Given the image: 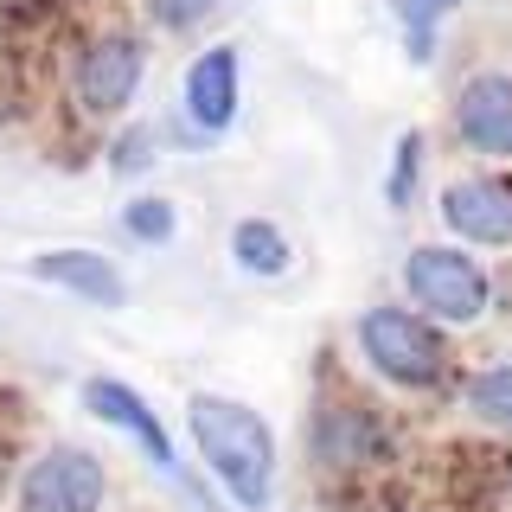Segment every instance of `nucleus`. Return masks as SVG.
Segmentation results:
<instances>
[{
    "mask_svg": "<svg viewBox=\"0 0 512 512\" xmlns=\"http://www.w3.org/2000/svg\"><path fill=\"white\" fill-rule=\"evenodd\" d=\"M26 269H32L39 282H52V288H71V295H84L90 308H122V301H128L122 269L109 263L103 250H39Z\"/></svg>",
    "mask_w": 512,
    "mask_h": 512,
    "instance_id": "obj_9",
    "label": "nucleus"
},
{
    "mask_svg": "<svg viewBox=\"0 0 512 512\" xmlns=\"http://www.w3.org/2000/svg\"><path fill=\"white\" fill-rule=\"evenodd\" d=\"M455 135L487 160H512V77L487 71L455 96Z\"/></svg>",
    "mask_w": 512,
    "mask_h": 512,
    "instance_id": "obj_7",
    "label": "nucleus"
},
{
    "mask_svg": "<svg viewBox=\"0 0 512 512\" xmlns=\"http://www.w3.org/2000/svg\"><path fill=\"white\" fill-rule=\"evenodd\" d=\"M404 295L416 301V314L442 320V327H474L493 301L487 269L455 244H423L404 256Z\"/></svg>",
    "mask_w": 512,
    "mask_h": 512,
    "instance_id": "obj_2",
    "label": "nucleus"
},
{
    "mask_svg": "<svg viewBox=\"0 0 512 512\" xmlns=\"http://www.w3.org/2000/svg\"><path fill=\"white\" fill-rule=\"evenodd\" d=\"M231 263L244 269V276L276 282V276H288L295 250H288V237H282L269 218H237V224H231Z\"/></svg>",
    "mask_w": 512,
    "mask_h": 512,
    "instance_id": "obj_11",
    "label": "nucleus"
},
{
    "mask_svg": "<svg viewBox=\"0 0 512 512\" xmlns=\"http://www.w3.org/2000/svg\"><path fill=\"white\" fill-rule=\"evenodd\" d=\"M122 231L135 237V244H173L180 212H173V199H135V205L122 212Z\"/></svg>",
    "mask_w": 512,
    "mask_h": 512,
    "instance_id": "obj_14",
    "label": "nucleus"
},
{
    "mask_svg": "<svg viewBox=\"0 0 512 512\" xmlns=\"http://www.w3.org/2000/svg\"><path fill=\"white\" fill-rule=\"evenodd\" d=\"M455 7H461V0H391L397 26H404V45H410V64L436 58V32H442V20Z\"/></svg>",
    "mask_w": 512,
    "mask_h": 512,
    "instance_id": "obj_12",
    "label": "nucleus"
},
{
    "mask_svg": "<svg viewBox=\"0 0 512 512\" xmlns=\"http://www.w3.org/2000/svg\"><path fill=\"white\" fill-rule=\"evenodd\" d=\"M416 160H423V135L410 128V135L397 141V173H391V186H384V199H391V205H404V199H410V186H416Z\"/></svg>",
    "mask_w": 512,
    "mask_h": 512,
    "instance_id": "obj_16",
    "label": "nucleus"
},
{
    "mask_svg": "<svg viewBox=\"0 0 512 512\" xmlns=\"http://www.w3.org/2000/svg\"><path fill=\"white\" fill-rule=\"evenodd\" d=\"M359 352L372 359L378 378L429 391L442 378V333L410 308H365L359 314Z\"/></svg>",
    "mask_w": 512,
    "mask_h": 512,
    "instance_id": "obj_3",
    "label": "nucleus"
},
{
    "mask_svg": "<svg viewBox=\"0 0 512 512\" xmlns=\"http://www.w3.org/2000/svg\"><path fill=\"white\" fill-rule=\"evenodd\" d=\"M468 410L493 429H512V365H480L468 384Z\"/></svg>",
    "mask_w": 512,
    "mask_h": 512,
    "instance_id": "obj_13",
    "label": "nucleus"
},
{
    "mask_svg": "<svg viewBox=\"0 0 512 512\" xmlns=\"http://www.w3.org/2000/svg\"><path fill=\"white\" fill-rule=\"evenodd\" d=\"M186 423H192L205 468L218 474V487L244 512H263L276 500V436H269V423L250 404H237V397H192Z\"/></svg>",
    "mask_w": 512,
    "mask_h": 512,
    "instance_id": "obj_1",
    "label": "nucleus"
},
{
    "mask_svg": "<svg viewBox=\"0 0 512 512\" xmlns=\"http://www.w3.org/2000/svg\"><path fill=\"white\" fill-rule=\"evenodd\" d=\"M103 493H109L103 461L77 442L39 448L20 474V512H103Z\"/></svg>",
    "mask_w": 512,
    "mask_h": 512,
    "instance_id": "obj_4",
    "label": "nucleus"
},
{
    "mask_svg": "<svg viewBox=\"0 0 512 512\" xmlns=\"http://www.w3.org/2000/svg\"><path fill=\"white\" fill-rule=\"evenodd\" d=\"M180 96H186V116L199 135H224L237 122V45H205L186 64Z\"/></svg>",
    "mask_w": 512,
    "mask_h": 512,
    "instance_id": "obj_8",
    "label": "nucleus"
},
{
    "mask_svg": "<svg viewBox=\"0 0 512 512\" xmlns=\"http://www.w3.org/2000/svg\"><path fill=\"white\" fill-rule=\"evenodd\" d=\"M141 39H128V32H103V39H90L84 52L71 64V90L77 103L90 109V116H116V109L135 103L141 90Z\"/></svg>",
    "mask_w": 512,
    "mask_h": 512,
    "instance_id": "obj_5",
    "label": "nucleus"
},
{
    "mask_svg": "<svg viewBox=\"0 0 512 512\" xmlns=\"http://www.w3.org/2000/svg\"><path fill=\"white\" fill-rule=\"evenodd\" d=\"M212 7H218V0H148L154 26H167V32H192Z\"/></svg>",
    "mask_w": 512,
    "mask_h": 512,
    "instance_id": "obj_15",
    "label": "nucleus"
},
{
    "mask_svg": "<svg viewBox=\"0 0 512 512\" xmlns=\"http://www.w3.org/2000/svg\"><path fill=\"white\" fill-rule=\"evenodd\" d=\"M84 410L96 416V423H109V429H122V436H135V442L160 461V468H173L167 423H160L154 404H148V397H135L122 378H90V384H84Z\"/></svg>",
    "mask_w": 512,
    "mask_h": 512,
    "instance_id": "obj_10",
    "label": "nucleus"
},
{
    "mask_svg": "<svg viewBox=\"0 0 512 512\" xmlns=\"http://www.w3.org/2000/svg\"><path fill=\"white\" fill-rule=\"evenodd\" d=\"M148 167V135H122V148H116V173H141Z\"/></svg>",
    "mask_w": 512,
    "mask_h": 512,
    "instance_id": "obj_17",
    "label": "nucleus"
},
{
    "mask_svg": "<svg viewBox=\"0 0 512 512\" xmlns=\"http://www.w3.org/2000/svg\"><path fill=\"white\" fill-rule=\"evenodd\" d=\"M442 224L461 244H512V180L493 173H468V180L442 186Z\"/></svg>",
    "mask_w": 512,
    "mask_h": 512,
    "instance_id": "obj_6",
    "label": "nucleus"
}]
</instances>
